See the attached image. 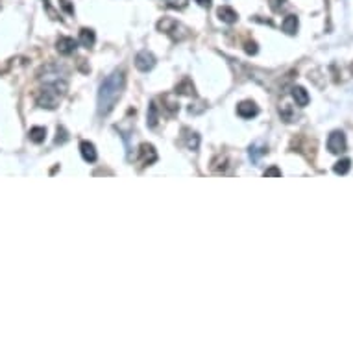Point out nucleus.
Instances as JSON below:
<instances>
[{
  "label": "nucleus",
  "instance_id": "nucleus-22",
  "mask_svg": "<svg viewBox=\"0 0 353 353\" xmlns=\"http://www.w3.org/2000/svg\"><path fill=\"white\" fill-rule=\"evenodd\" d=\"M164 4L172 10H185L189 6V0H164Z\"/></svg>",
  "mask_w": 353,
  "mask_h": 353
},
{
  "label": "nucleus",
  "instance_id": "nucleus-7",
  "mask_svg": "<svg viewBox=\"0 0 353 353\" xmlns=\"http://www.w3.org/2000/svg\"><path fill=\"white\" fill-rule=\"evenodd\" d=\"M237 113L242 119H253V116H257V113H259V107L255 106V102L244 100L237 106Z\"/></svg>",
  "mask_w": 353,
  "mask_h": 353
},
{
  "label": "nucleus",
  "instance_id": "nucleus-8",
  "mask_svg": "<svg viewBox=\"0 0 353 353\" xmlns=\"http://www.w3.org/2000/svg\"><path fill=\"white\" fill-rule=\"evenodd\" d=\"M56 44H58V52L63 54V56L74 54V50H76V46H78V43L73 37H59Z\"/></svg>",
  "mask_w": 353,
  "mask_h": 353
},
{
  "label": "nucleus",
  "instance_id": "nucleus-10",
  "mask_svg": "<svg viewBox=\"0 0 353 353\" xmlns=\"http://www.w3.org/2000/svg\"><path fill=\"white\" fill-rule=\"evenodd\" d=\"M80 152H82V157L87 161V163H95V161H97V148H95V145L89 143V140H83L82 145H80Z\"/></svg>",
  "mask_w": 353,
  "mask_h": 353
},
{
  "label": "nucleus",
  "instance_id": "nucleus-19",
  "mask_svg": "<svg viewBox=\"0 0 353 353\" xmlns=\"http://www.w3.org/2000/svg\"><path fill=\"white\" fill-rule=\"evenodd\" d=\"M176 92H178V95H193V97H194V85H193V82H191L189 78H185L183 82L178 83Z\"/></svg>",
  "mask_w": 353,
  "mask_h": 353
},
{
  "label": "nucleus",
  "instance_id": "nucleus-24",
  "mask_svg": "<svg viewBox=\"0 0 353 353\" xmlns=\"http://www.w3.org/2000/svg\"><path fill=\"white\" fill-rule=\"evenodd\" d=\"M268 6H270V10L274 13H279L281 10H285L287 0H268Z\"/></svg>",
  "mask_w": 353,
  "mask_h": 353
},
{
  "label": "nucleus",
  "instance_id": "nucleus-18",
  "mask_svg": "<svg viewBox=\"0 0 353 353\" xmlns=\"http://www.w3.org/2000/svg\"><path fill=\"white\" fill-rule=\"evenodd\" d=\"M349 169H351V159H348V157H344V159L337 161V163H335V167H333L335 174H340V176L348 174Z\"/></svg>",
  "mask_w": 353,
  "mask_h": 353
},
{
  "label": "nucleus",
  "instance_id": "nucleus-16",
  "mask_svg": "<svg viewBox=\"0 0 353 353\" xmlns=\"http://www.w3.org/2000/svg\"><path fill=\"white\" fill-rule=\"evenodd\" d=\"M265 154H266V146L263 145V143H255V145H252V148H250V159H252L253 163H259V159H261Z\"/></svg>",
  "mask_w": 353,
  "mask_h": 353
},
{
  "label": "nucleus",
  "instance_id": "nucleus-26",
  "mask_svg": "<svg viewBox=\"0 0 353 353\" xmlns=\"http://www.w3.org/2000/svg\"><path fill=\"white\" fill-rule=\"evenodd\" d=\"M67 140V131L63 128H58V137H56V143H65Z\"/></svg>",
  "mask_w": 353,
  "mask_h": 353
},
{
  "label": "nucleus",
  "instance_id": "nucleus-20",
  "mask_svg": "<svg viewBox=\"0 0 353 353\" xmlns=\"http://www.w3.org/2000/svg\"><path fill=\"white\" fill-rule=\"evenodd\" d=\"M44 137H46V130L44 128H41V126H37V128H32L30 130V139L34 140V143H43L44 140Z\"/></svg>",
  "mask_w": 353,
  "mask_h": 353
},
{
  "label": "nucleus",
  "instance_id": "nucleus-21",
  "mask_svg": "<svg viewBox=\"0 0 353 353\" xmlns=\"http://www.w3.org/2000/svg\"><path fill=\"white\" fill-rule=\"evenodd\" d=\"M211 169H213V172H218V174H220V172H226V169H227L226 155H218L217 159L213 161V167H211Z\"/></svg>",
  "mask_w": 353,
  "mask_h": 353
},
{
  "label": "nucleus",
  "instance_id": "nucleus-14",
  "mask_svg": "<svg viewBox=\"0 0 353 353\" xmlns=\"http://www.w3.org/2000/svg\"><path fill=\"white\" fill-rule=\"evenodd\" d=\"M163 106H164V109L169 111L170 116L176 115V113L179 111V104H178V100H176V97H174V95H170V92L163 97Z\"/></svg>",
  "mask_w": 353,
  "mask_h": 353
},
{
  "label": "nucleus",
  "instance_id": "nucleus-27",
  "mask_svg": "<svg viewBox=\"0 0 353 353\" xmlns=\"http://www.w3.org/2000/svg\"><path fill=\"white\" fill-rule=\"evenodd\" d=\"M244 50H246L248 54H255V52H257V44L253 43V41H248V43H246V49H244Z\"/></svg>",
  "mask_w": 353,
  "mask_h": 353
},
{
  "label": "nucleus",
  "instance_id": "nucleus-23",
  "mask_svg": "<svg viewBox=\"0 0 353 353\" xmlns=\"http://www.w3.org/2000/svg\"><path fill=\"white\" fill-rule=\"evenodd\" d=\"M279 115L285 119V122H292V121H294V115H292V107H290L289 104H283V106L279 107Z\"/></svg>",
  "mask_w": 353,
  "mask_h": 353
},
{
  "label": "nucleus",
  "instance_id": "nucleus-29",
  "mask_svg": "<svg viewBox=\"0 0 353 353\" xmlns=\"http://www.w3.org/2000/svg\"><path fill=\"white\" fill-rule=\"evenodd\" d=\"M196 2H198L202 8H209V6H211V0H196Z\"/></svg>",
  "mask_w": 353,
  "mask_h": 353
},
{
  "label": "nucleus",
  "instance_id": "nucleus-6",
  "mask_svg": "<svg viewBox=\"0 0 353 353\" xmlns=\"http://www.w3.org/2000/svg\"><path fill=\"white\" fill-rule=\"evenodd\" d=\"M139 161L143 163V167H148V164H154L157 161V152L152 145L148 143H143L139 146Z\"/></svg>",
  "mask_w": 353,
  "mask_h": 353
},
{
  "label": "nucleus",
  "instance_id": "nucleus-25",
  "mask_svg": "<svg viewBox=\"0 0 353 353\" xmlns=\"http://www.w3.org/2000/svg\"><path fill=\"white\" fill-rule=\"evenodd\" d=\"M59 6H61L68 15L74 13V8H73V4H70V0H59Z\"/></svg>",
  "mask_w": 353,
  "mask_h": 353
},
{
  "label": "nucleus",
  "instance_id": "nucleus-13",
  "mask_svg": "<svg viewBox=\"0 0 353 353\" xmlns=\"http://www.w3.org/2000/svg\"><path fill=\"white\" fill-rule=\"evenodd\" d=\"M95 41H97V37H95V32H92L91 28L80 30V43H82V46L91 49L92 44H95Z\"/></svg>",
  "mask_w": 353,
  "mask_h": 353
},
{
  "label": "nucleus",
  "instance_id": "nucleus-1",
  "mask_svg": "<svg viewBox=\"0 0 353 353\" xmlns=\"http://www.w3.org/2000/svg\"><path fill=\"white\" fill-rule=\"evenodd\" d=\"M124 85H126L124 70H115L104 80V83L100 85V91H98V113L100 115L106 116L113 111L115 104L122 97Z\"/></svg>",
  "mask_w": 353,
  "mask_h": 353
},
{
  "label": "nucleus",
  "instance_id": "nucleus-11",
  "mask_svg": "<svg viewBox=\"0 0 353 353\" xmlns=\"http://www.w3.org/2000/svg\"><path fill=\"white\" fill-rule=\"evenodd\" d=\"M292 98H294L296 104H298L300 107H305L307 104H309V92L305 91L303 87H300V85L292 87Z\"/></svg>",
  "mask_w": 353,
  "mask_h": 353
},
{
  "label": "nucleus",
  "instance_id": "nucleus-5",
  "mask_svg": "<svg viewBox=\"0 0 353 353\" xmlns=\"http://www.w3.org/2000/svg\"><path fill=\"white\" fill-rule=\"evenodd\" d=\"M155 65V58L154 54L148 52V50H143V52L137 54L135 58V67L139 68L140 73H148V70H152Z\"/></svg>",
  "mask_w": 353,
  "mask_h": 353
},
{
  "label": "nucleus",
  "instance_id": "nucleus-9",
  "mask_svg": "<svg viewBox=\"0 0 353 353\" xmlns=\"http://www.w3.org/2000/svg\"><path fill=\"white\" fill-rule=\"evenodd\" d=\"M217 15H218V19L222 20V22H227V25H233V22H237V19H239L237 11L233 10V8H229V6L218 8Z\"/></svg>",
  "mask_w": 353,
  "mask_h": 353
},
{
  "label": "nucleus",
  "instance_id": "nucleus-2",
  "mask_svg": "<svg viewBox=\"0 0 353 353\" xmlns=\"http://www.w3.org/2000/svg\"><path fill=\"white\" fill-rule=\"evenodd\" d=\"M67 89H68V85L63 80H56V82H52V83H44V87L41 89V91L37 92V97H35L37 106L46 107V109H54V107L61 102V98L67 95Z\"/></svg>",
  "mask_w": 353,
  "mask_h": 353
},
{
  "label": "nucleus",
  "instance_id": "nucleus-15",
  "mask_svg": "<svg viewBox=\"0 0 353 353\" xmlns=\"http://www.w3.org/2000/svg\"><path fill=\"white\" fill-rule=\"evenodd\" d=\"M157 121H159V107H157V104H155V102H152L150 106H148L146 124H148L150 128H155V126H157Z\"/></svg>",
  "mask_w": 353,
  "mask_h": 353
},
{
  "label": "nucleus",
  "instance_id": "nucleus-3",
  "mask_svg": "<svg viewBox=\"0 0 353 353\" xmlns=\"http://www.w3.org/2000/svg\"><path fill=\"white\" fill-rule=\"evenodd\" d=\"M157 30L169 35V37L172 39L174 43H178V41H183V39L189 35V30L185 28L181 22H178L176 19H170V17H163V19L157 22Z\"/></svg>",
  "mask_w": 353,
  "mask_h": 353
},
{
  "label": "nucleus",
  "instance_id": "nucleus-12",
  "mask_svg": "<svg viewBox=\"0 0 353 353\" xmlns=\"http://www.w3.org/2000/svg\"><path fill=\"white\" fill-rule=\"evenodd\" d=\"M298 17L296 15H287L285 19H283V25H281V28H283V32L289 35H294L296 30H298Z\"/></svg>",
  "mask_w": 353,
  "mask_h": 353
},
{
  "label": "nucleus",
  "instance_id": "nucleus-4",
  "mask_svg": "<svg viewBox=\"0 0 353 353\" xmlns=\"http://www.w3.org/2000/svg\"><path fill=\"white\" fill-rule=\"evenodd\" d=\"M327 150L331 154H342V152H346V135H344L342 131L339 130L331 131V135L327 139Z\"/></svg>",
  "mask_w": 353,
  "mask_h": 353
},
{
  "label": "nucleus",
  "instance_id": "nucleus-28",
  "mask_svg": "<svg viewBox=\"0 0 353 353\" xmlns=\"http://www.w3.org/2000/svg\"><path fill=\"white\" fill-rule=\"evenodd\" d=\"M265 176H281V170L277 169V167H272V169L266 170Z\"/></svg>",
  "mask_w": 353,
  "mask_h": 353
},
{
  "label": "nucleus",
  "instance_id": "nucleus-17",
  "mask_svg": "<svg viewBox=\"0 0 353 353\" xmlns=\"http://www.w3.org/2000/svg\"><path fill=\"white\" fill-rule=\"evenodd\" d=\"M185 145H187V148L189 150H198V146H200V135L198 133H194V131H189V130H185Z\"/></svg>",
  "mask_w": 353,
  "mask_h": 353
}]
</instances>
